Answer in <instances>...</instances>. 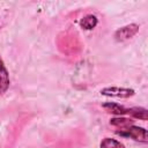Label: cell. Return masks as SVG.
<instances>
[{
  "label": "cell",
  "instance_id": "6da1fadb",
  "mask_svg": "<svg viewBox=\"0 0 148 148\" xmlns=\"http://www.w3.org/2000/svg\"><path fill=\"white\" fill-rule=\"evenodd\" d=\"M116 134L120 135V136H125V138H131L138 142H142V143L148 142L147 130L143 127H140V126L131 125V126L120 128V131H116Z\"/></svg>",
  "mask_w": 148,
  "mask_h": 148
},
{
  "label": "cell",
  "instance_id": "7a4b0ae2",
  "mask_svg": "<svg viewBox=\"0 0 148 148\" xmlns=\"http://www.w3.org/2000/svg\"><path fill=\"white\" fill-rule=\"evenodd\" d=\"M140 25L136 23H131L127 25H124L119 29H117L113 34V37L117 42H125L130 38H132L133 36H135L139 32Z\"/></svg>",
  "mask_w": 148,
  "mask_h": 148
},
{
  "label": "cell",
  "instance_id": "3957f363",
  "mask_svg": "<svg viewBox=\"0 0 148 148\" xmlns=\"http://www.w3.org/2000/svg\"><path fill=\"white\" fill-rule=\"evenodd\" d=\"M101 94L106 97H116V98H128L132 97L135 91L132 88L124 87H106L101 90Z\"/></svg>",
  "mask_w": 148,
  "mask_h": 148
},
{
  "label": "cell",
  "instance_id": "277c9868",
  "mask_svg": "<svg viewBox=\"0 0 148 148\" xmlns=\"http://www.w3.org/2000/svg\"><path fill=\"white\" fill-rule=\"evenodd\" d=\"M10 84V79H9V73L8 69L0 56V95H3Z\"/></svg>",
  "mask_w": 148,
  "mask_h": 148
},
{
  "label": "cell",
  "instance_id": "5b68a950",
  "mask_svg": "<svg viewBox=\"0 0 148 148\" xmlns=\"http://www.w3.org/2000/svg\"><path fill=\"white\" fill-rule=\"evenodd\" d=\"M102 108L109 112V113H112V114H116V116H124V114H127V108L118 104V103H113V102H106V103H103L102 104Z\"/></svg>",
  "mask_w": 148,
  "mask_h": 148
},
{
  "label": "cell",
  "instance_id": "8992f818",
  "mask_svg": "<svg viewBox=\"0 0 148 148\" xmlns=\"http://www.w3.org/2000/svg\"><path fill=\"white\" fill-rule=\"evenodd\" d=\"M98 24V20L95 15L92 14H88L86 16H83L80 20V25L81 28H83L84 30H92L94 28H96V25Z\"/></svg>",
  "mask_w": 148,
  "mask_h": 148
},
{
  "label": "cell",
  "instance_id": "52a82bcc",
  "mask_svg": "<svg viewBox=\"0 0 148 148\" xmlns=\"http://www.w3.org/2000/svg\"><path fill=\"white\" fill-rule=\"evenodd\" d=\"M127 114H131L133 118L140 119V120H147L148 119L147 109L146 108H141V106H134V108L127 109Z\"/></svg>",
  "mask_w": 148,
  "mask_h": 148
},
{
  "label": "cell",
  "instance_id": "ba28073f",
  "mask_svg": "<svg viewBox=\"0 0 148 148\" xmlns=\"http://www.w3.org/2000/svg\"><path fill=\"white\" fill-rule=\"evenodd\" d=\"M99 148H125V146L113 138H104L99 143Z\"/></svg>",
  "mask_w": 148,
  "mask_h": 148
},
{
  "label": "cell",
  "instance_id": "9c48e42d",
  "mask_svg": "<svg viewBox=\"0 0 148 148\" xmlns=\"http://www.w3.org/2000/svg\"><path fill=\"white\" fill-rule=\"evenodd\" d=\"M133 121L131 118H125V117H116V118H112L110 120V124L112 126H117V127H120V128H124V127H127V126H131L133 125Z\"/></svg>",
  "mask_w": 148,
  "mask_h": 148
}]
</instances>
